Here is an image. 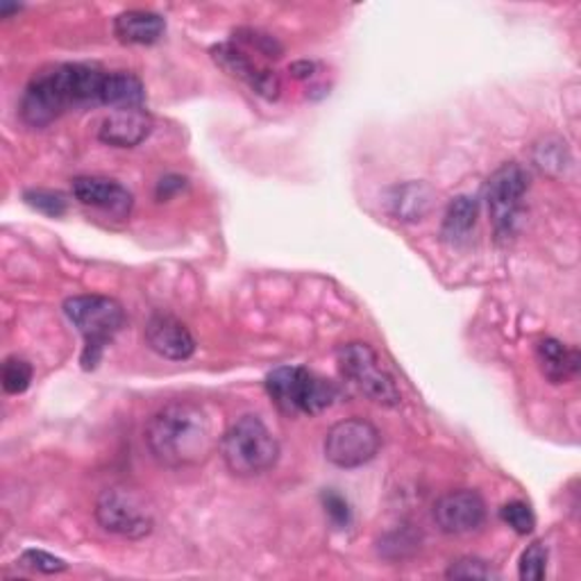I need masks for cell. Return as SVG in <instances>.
<instances>
[{
	"mask_svg": "<svg viewBox=\"0 0 581 581\" xmlns=\"http://www.w3.org/2000/svg\"><path fill=\"white\" fill-rule=\"evenodd\" d=\"M145 446L166 468H191L209 459L218 446L211 416L189 399H175L145 427Z\"/></svg>",
	"mask_w": 581,
	"mask_h": 581,
	"instance_id": "1",
	"label": "cell"
},
{
	"mask_svg": "<svg viewBox=\"0 0 581 581\" xmlns=\"http://www.w3.org/2000/svg\"><path fill=\"white\" fill-rule=\"evenodd\" d=\"M105 73L85 64H62L36 73L21 98V117L32 128H46L73 107L100 105Z\"/></svg>",
	"mask_w": 581,
	"mask_h": 581,
	"instance_id": "2",
	"label": "cell"
},
{
	"mask_svg": "<svg viewBox=\"0 0 581 581\" xmlns=\"http://www.w3.org/2000/svg\"><path fill=\"white\" fill-rule=\"evenodd\" d=\"M221 454L237 478H257L277 463L279 443L260 416L248 414L221 436Z\"/></svg>",
	"mask_w": 581,
	"mask_h": 581,
	"instance_id": "3",
	"label": "cell"
},
{
	"mask_svg": "<svg viewBox=\"0 0 581 581\" xmlns=\"http://www.w3.org/2000/svg\"><path fill=\"white\" fill-rule=\"evenodd\" d=\"M64 314L85 339L83 369L94 371L102 359L105 348L123 330V307L107 296H76L64 303Z\"/></svg>",
	"mask_w": 581,
	"mask_h": 581,
	"instance_id": "4",
	"label": "cell"
},
{
	"mask_svg": "<svg viewBox=\"0 0 581 581\" xmlns=\"http://www.w3.org/2000/svg\"><path fill=\"white\" fill-rule=\"evenodd\" d=\"M266 391L275 407L288 416H316L335 405L339 388L307 369L284 366L266 377Z\"/></svg>",
	"mask_w": 581,
	"mask_h": 581,
	"instance_id": "5",
	"label": "cell"
},
{
	"mask_svg": "<svg viewBox=\"0 0 581 581\" xmlns=\"http://www.w3.org/2000/svg\"><path fill=\"white\" fill-rule=\"evenodd\" d=\"M339 369L343 377L371 403L393 409L403 403L395 380L382 366L377 352L369 343H348L339 350Z\"/></svg>",
	"mask_w": 581,
	"mask_h": 581,
	"instance_id": "6",
	"label": "cell"
},
{
	"mask_svg": "<svg viewBox=\"0 0 581 581\" xmlns=\"http://www.w3.org/2000/svg\"><path fill=\"white\" fill-rule=\"evenodd\" d=\"M529 189V175L520 164H502L486 182L484 200L491 223L500 239L514 237L523 216L525 196Z\"/></svg>",
	"mask_w": 581,
	"mask_h": 581,
	"instance_id": "7",
	"label": "cell"
},
{
	"mask_svg": "<svg viewBox=\"0 0 581 581\" xmlns=\"http://www.w3.org/2000/svg\"><path fill=\"white\" fill-rule=\"evenodd\" d=\"M382 448L380 429L363 418H346L325 434V459L337 468H361L371 463Z\"/></svg>",
	"mask_w": 581,
	"mask_h": 581,
	"instance_id": "8",
	"label": "cell"
},
{
	"mask_svg": "<svg viewBox=\"0 0 581 581\" xmlns=\"http://www.w3.org/2000/svg\"><path fill=\"white\" fill-rule=\"evenodd\" d=\"M98 525L121 538L139 540L153 531V516L136 495L121 489L105 491L96 502Z\"/></svg>",
	"mask_w": 581,
	"mask_h": 581,
	"instance_id": "9",
	"label": "cell"
},
{
	"mask_svg": "<svg viewBox=\"0 0 581 581\" xmlns=\"http://www.w3.org/2000/svg\"><path fill=\"white\" fill-rule=\"evenodd\" d=\"M486 520V502L478 491H450L434 504V523L443 534L463 536L478 531Z\"/></svg>",
	"mask_w": 581,
	"mask_h": 581,
	"instance_id": "10",
	"label": "cell"
},
{
	"mask_svg": "<svg viewBox=\"0 0 581 581\" xmlns=\"http://www.w3.org/2000/svg\"><path fill=\"white\" fill-rule=\"evenodd\" d=\"M211 57L213 62L226 68L232 78L243 80L245 85L252 87V91H257L260 96L273 100L279 96L282 91V83L277 78V73L262 68L254 64L243 51H239L232 44H221V46H213L211 48Z\"/></svg>",
	"mask_w": 581,
	"mask_h": 581,
	"instance_id": "11",
	"label": "cell"
},
{
	"mask_svg": "<svg viewBox=\"0 0 581 581\" xmlns=\"http://www.w3.org/2000/svg\"><path fill=\"white\" fill-rule=\"evenodd\" d=\"M145 343L153 352L171 361H185L196 352V339L189 327L171 314H155L145 325Z\"/></svg>",
	"mask_w": 581,
	"mask_h": 581,
	"instance_id": "12",
	"label": "cell"
},
{
	"mask_svg": "<svg viewBox=\"0 0 581 581\" xmlns=\"http://www.w3.org/2000/svg\"><path fill=\"white\" fill-rule=\"evenodd\" d=\"M73 196H76L83 205L112 213L117 218H125L132 211V194L119 185L117 179L85 175L73 179Z\"/></svg>",
	"mask_w": 581,
	"mask_h": 581,
	"instance_id": "13",
	"label": "cell"
},
{
	"mask_svg": "<svg viewBox=\"0 0 581 581\" xmlns=\"http://www.w3.org/2000/svg\"><path fill=\"white\" fill-rule=\"evenodd\" d=\"M153 130V119L143 107L114 109L98 130V139L114 149H134L141 141L149 139Z\"/></svg>",
	"mask_w": 581,
	"mask_h": 581,
	"instance_id": "14",
	"label": "cell"
},
{
	"mask_svg": "<svg viewBox=\"0 0 581 581\" xmlns=\"http://www.w3.org/2000/svg\"><path fill=\"white\" fill-rule=\"evenodd\" d=\"M536 361L545 380L552 384H566L579 373V352L557 339L538 341Z\"/></svg>",
	"mask_w": 581,
	"mask_h": 581,
	"instance_id": "15",
	"label": "cell"
},
{
	"mask_svg": "<svg viewBox=\"0 0 581 581\" xmlns=\"http://www.w3.org/2000/svg\"><path fill=\"white\" fill-rule=\"evenodd\" d=\"M164 30L166 21L160 14L145 10L123 12L114 21V34L119 36V42L130 46H151L162 40Z\"/></svg>",
	"mask_w": 581,
	"mask_h": 581,
	"instance_id": "16",
	"label": "cell"
},
{
	"mask_svg": "<svg viewBox=\"0 0 581 581\" xmlns=\"http://www.w3.org/2000/svg\"><path fill=\"white\" fill-rule=\"evenodd\" d=\"M388 209L397 221H423V216L431 207V189L423 182H409L403 187H393L388 194Z\"/></svg>",
	"mask_w": 581,
	"mask_h": 581,
	"instance_id": "17",
	"label": "cell"
},
{
	"mask_svg": "<svg viewBox=\"0 0 581 581\" xmlns=\"http://www.w3.org/2000/svg\"><path fill=\"white\" fill-rule=\"evenodd\" d=\"M145 89L141 80L132 73H105L102 89H100V105L112 109H128V107H143Z\"/></svg>",
	"mask_w": 581,
	"mask_h": 581,
	"instance_id": "18",
	"label": "cell"
},
{
	"mask_svg": "<svg viewBox=\"0 0 581 581\" xmlns=\"http://www.w3.org/2000/svg\"><path fill=\"white\" fill-rule=\"evenodd\" d=\"M480 216V202L470 196H457L443 216V228L441 234L450 243L463 241L478 226Z\"/></svg>",
	"mask_w": 581,
	"mask_h": 581,
	"instance_id": "19",
	"label": "cell"
},
{
	"mask_svg": "<svg viewBox=\"0 0 581 581\" xmlns=\"http://www.w3.org/2000/svg\"><path fill=\"white\" fill-rule=\"evenodd\" d=\"M534 162L542 173L557 177L566 171V166H570L572 160H570V151L566 149V141L545 139L540 145H536Z\"/></svg>",
	"mask_w": 581,
	"mask_h": 581,
	"instance_id": "20",
	"label": "cell"
},
{
	"mask_svg": "<svg viewBox=\"0 0 581 581\" xmlns=\"http://www.w3.org/2000/svg\"><path fill=\"white\" fill-rule=\"evenodd\" d=\"M548 545L542 540L531 542L529 548L523 552L520 563H518V574L523 581H540L545 579V572H548Z\"/></svg>",
	"mask_w": 581,
	"mask_h": 581,
	"instance_id": "21",
	"label": "cell"
},
{
	"mask_svg": "<svg viewBox=\"0 0 581 581\" xmlns=\"http://www.w3.org/2000/svg\"><path fill=\"white\" fill-rule=\"evenodd\" d=\"M500 518L504 520V525L512 527L516 534L520 536H527L534 531L536 527V516L529 508V504L520 502V500H514V502H506L502 508H500Z\"/></svg>",
	"mask_w": 581,
	"mask_h": 581,
	"instance_id": "22",
	"label": "cell"
},
{
	"mask_svg": "<svg viewBox=\"0 0 581 581\" xmlns=\"http://www.w3.org/2000/svg\"><path fill=\"white\" fill-rule=\"evenodd\" d=\"M32 382V366L25 359L19 357H10L3 363V388L10 395H19L25 393L28 386Z\"/></svg>",
	"mask_w": 581,
	"mask_h": 581,
	"instance_id": "23",
	"label": "cell"
},
{
	"mask_svg": "<svg viewBox=\"0 0 581 581\" xmlns=\"http://www.w3.org/2000/svg\"><path fill=\"white\" fill-rule=\"evenodd\" d=\"M446 577L448 579H497L500 572L484 559L463 557L450 563Z\"/></svg>",
	"mask_w": 581,
	"mask_h": 581,
	"instance_id": "24",
	"label": "cell"
},
{
	"mask_svg": "<svg viewBox=\"0 0 581 581\" xmlns=\"http://www.w3.org/2000/svg\"><path fill=\"white\" fill-rule=\"evenodd\" d=\"M234 36H239V42L248 48H254L257 53H262L264 57H273L277 59L282 55V46L271 34H264L260 30H239L234 32Z\"/></svg>",
	"mask_w": 581,
	"mask_h": 581,
	"instance_id": "25",
	"label": "cell"
},
{
	"mask_svg": "<svg viewBox=\"0 0 581 581\" xmlns=\"http://www.w3.org/2000/svg\"><path fill=\"white\" fill-rule=\"evenodd\" d=\"M25 202L34 207L36 211L48 213V216H62L66 211V198L57 191H46V189H32L25 194Z\"/></svg>",
	"mask_w": 581,
	"mask_h": 581,
	"instance_id": "26",
	"label": "cell"
},
{
	"mask_svg": "<svg viewBox=\"0 0 581 581\" xmlns=\"http://www.w3.org/2000/svg\"><path fill=\"white\" fill-rule=\"evenodd\" d=\"M21 563L34 572H44V574H57V572H64L68 568L64 559L48 555L44 550H25L21 555Z\"/></svg>",
	"mask_w": 581,
	"mask_h": 581,
	"instance_id": "27",
	"label": "cell"
},
{
	"mask_svg": "<svg viewBox=\"0 0 581 581\" xmlns=\"http://www.w3.org/2000/svg\"><path fill=\"white\" fill-rule=\"evenodd\" d=\"M322 506H325V514L327 518L332 520L335 527L343 529L352 523V512H350V504L343 495L335 493V491H327L322 493Z\"/></svg>",
	"mask_w": 581,
	"mask_h": 581,
	"instance_id": "28",
	"label": "cell"
},
{
	"mask_svg": "<svg viewBox=\"0 0 581 581\" xmlns=\"http://www.w3.org/2000/svg\"><path fill=\"white\" fill-rule=\"evenodd\" d=\"M185 177H177V175H166L160 179V185H157V198L160 200H171L177 191L185 189Z\"/></svg>",
	"mask_w": 581,
	"mask_h": 581,
	"instance_id": "29",
	"label": "cell"
},
{
	"mask_svg": "<svg viewBox=\"0 0 581 581\" xmlns=\"http://www.w3.org/2000/svg\"><path fill=\"white\" fill-rule=\"evenodd\" d=\"M314 70H316V64H311V62H298V64L290 66V73H294L296 78H311Z\"/></svg>",
	"mask_w": 581,
	"mask_h": 581,
	"instance_id": "30",
	"label": "cell"
}]
</instances>
